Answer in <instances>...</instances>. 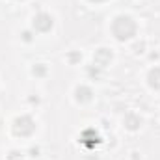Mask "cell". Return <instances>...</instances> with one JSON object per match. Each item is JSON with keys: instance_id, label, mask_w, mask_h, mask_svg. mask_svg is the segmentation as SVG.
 Masks as SVG:
<instances>
[{"instance_id": "1", "label": "cell", "mask_w": 160, "mask_h": 160, "mask_svg": "<svg viewBox=\"0 0 160 160\" xmlns=\"http://www.w3.org/2000/svg\"><path fill=\"white\" fill-rule=\"evenodd\" d=\"M112 32H114V36L121 41L128 39V38H132V36L136 34V24H134V21H132L130 17L119 15V17L112 22Z\"/></svg>"}, {"instance_id": "2", "label": "cell", "mask_w": 160, "mask_h": 160, "mask_svg": "<svg viewBox=\"0 0 160 160\" xmlns=\"http://www.w3.org/2000/svg\"><path fill=\"white\" fill-rule=\"evenodd\" d=\"M34 128H36V125L28 116H22V118L15 119V125H13V132L17 136H30L34 132Z\"/></svg>"}, {"instance_id": "3", "label": "cell", "mask_w": 160, "mask_h": 160, "mask_svg": "<svg viewBox=\"0 0 160 160\" xmlns=\"http://www.w3.org/2000/svg\"><path fill=\"white\" fill-rule=\"evenodd\" d=\"M34 28L39 30V32H47L52 28V17L47 15V13H39L36 19H34Z\"/></svg>"}, {"instance_id": "4", "label": "cell", "mask_w": 160, "mask_h": 160, "mask_svg": "<svg viewBox=\"0 0 160 160\" xmlns=\"http://www.w3.org/2000/svg\"><path fill=\"white\" fill-rule=\"evenodd\" d=\"M95 65H99V67H104L110 60H112V52L110 50H106V48H99L97 52H95Z\"/></svg>"}, {"instance_id": "5", "label": "cell", "mask_w": 160, "mask_h": 160, "mask_svg": "<svg viewBox=\"0 0 160 160\" xmlns=\"http://www.w3.org/2000/svg\"><path fill=\"white\" fill-rule=\"evenodd\" d=\"M77 99H78L80 102H88V101L91 99V89L86 88V86L78 88V89H77Z\"/></svg>"}, {"instance_id": "6", "label": "cell", "mask_w": 160, "mask_h": 160, "mask_svg": "<svg viewBox=\"0 0 160 160\" xmlns=\"http://www.w3.org/2000/svg\"><path fill=\"white\" fill-rule=\"evenodd\" d=\"M149 84H151L153 88L160 89V67H155V69L149 73Z\"/></svg>"}, {"instance_id": "7", "label": "cell", "mask_w": 160, "mask_h": 160, "mask_svg": "<svg viewBox=\"0 0 160 160\" xmlns=\"http://www.w3.org/2000/svg\"><path fill=\"white\" fill-rule=\"evenodd\" d=\"M89 2H104V0H89Z\"/></svg>"}]
</instances>
